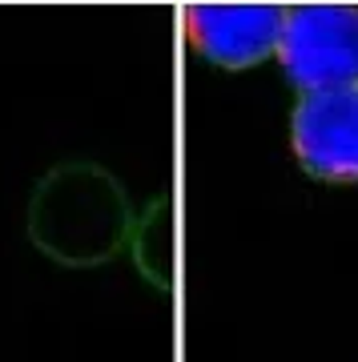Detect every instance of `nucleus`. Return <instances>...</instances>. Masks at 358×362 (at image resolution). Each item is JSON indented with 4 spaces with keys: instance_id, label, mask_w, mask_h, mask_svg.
Masks as SVG:
<instances>
[{
    "instance_id": "obj_1",
    "label": "nucleus",
    "mask_w": 358,
    "mask_h": 362,
    "mask_svg": "<svg viewBox=\"0 0 358 362\" xmlns=\"http://www.w3.org/2000/svg\"><path fill=\"white\" fill-rule=\"evenodd\" d=\"M37 250L64 266L113 258L129 233V202L101 165H61L37 185L28 209Z\"/></svg>"
},
{
    "instance_id": "obj_2",
    "label": "nucleus",
    "mask_w": 358,
    "mask_h": 362,
    "mask_svg": "<svg viewBox=\"0 0 358 362\" xmlns=\"http://www.w3.org/2000/svg\"><path fill=\"white\" fill-rule=\"evenodd\" d=\"M274 57L302 93L358 85V8L354 4L286 8Z\"/></svg>"
},
{
    "instance_id": "obj_3",
    "label": "nucleus",
    "mask_w": 358,
    "mask_h": 362,
    "mask_svg": "<svg viewBox=\"0 0 358 362\" xmlns=\"http://www.w3.org/2000/svg\"><path fill=\"white\" fill-rule=\"evenodd\" d=\"M298 165L318 181H358V85L302 93L290 117Z\"/></svg>"
},
{
    "instance_id": "obj_4",
    "label": "nucleus",
    "mask_w": 358,
    "mask_h": 362,
    "mask_svg": "<svg viewBox=\"0 0 358 362\" xmlns=\"http://www.w3.org/2000/svg\"><path fill=\"white\" fill-rule=\"evenodd\" d=\"M286 8L278 4H190L181 8V33L209 65L250 69L278 52Z\"/></svg>"
}]
</instances>
